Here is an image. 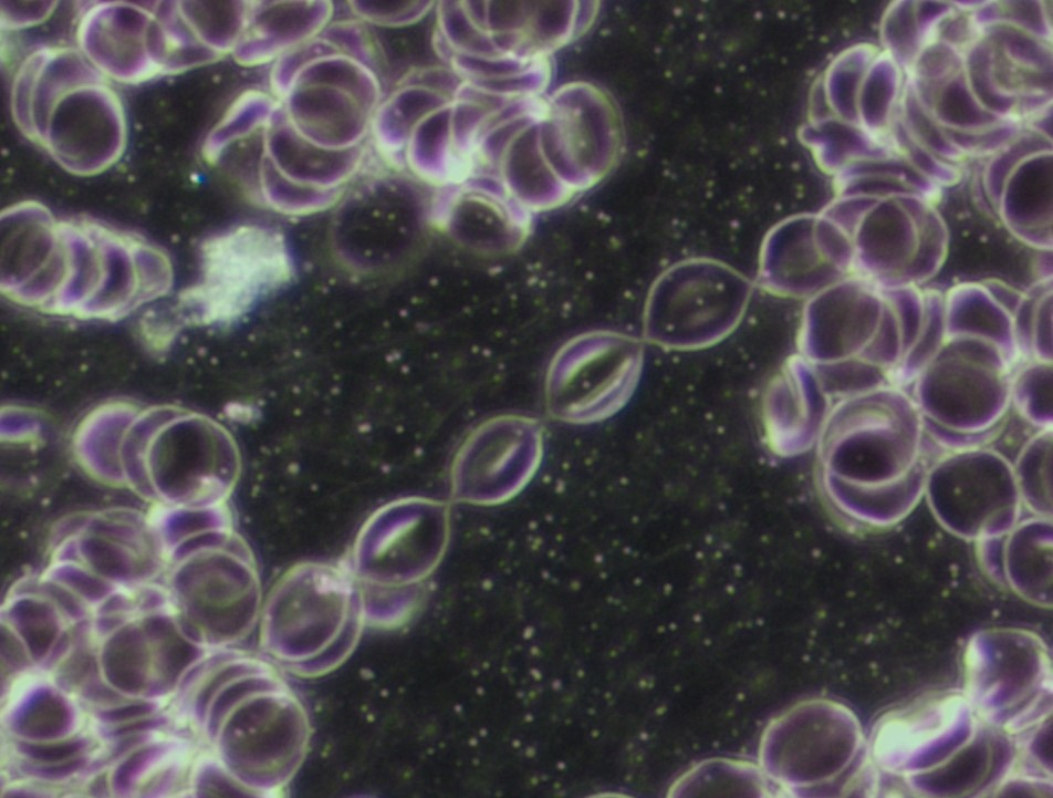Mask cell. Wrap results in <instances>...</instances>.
Returning <instances> with one entry per match:
<instances>
[{
	"label": "cell",
	"mask_w": 1053,
	"mask_h": 798,
	"mask_svg": "<svg viewBox=\"0 0 1053 798\" xmlns=\"http://www.w3.org/2000/svg\"><path fill=\"white\" fill-rule=\"evenodd\" d=\"M207 263L205 291L211 296L217 318L239 314L290 274L283 247L260 230H243L213 245Z\"/></svg>",
	"instance_id": "1"
}]
</instances>
